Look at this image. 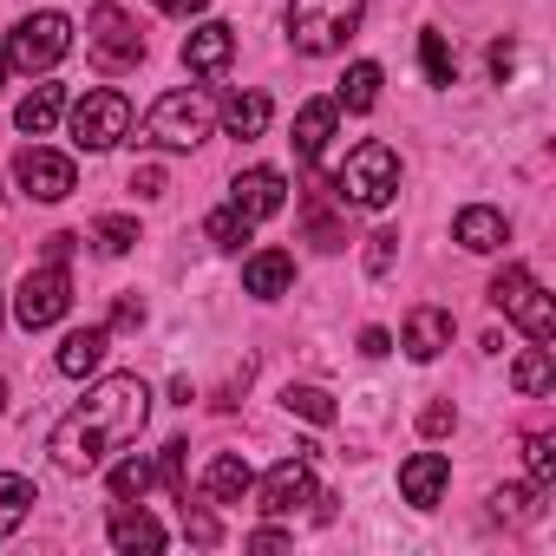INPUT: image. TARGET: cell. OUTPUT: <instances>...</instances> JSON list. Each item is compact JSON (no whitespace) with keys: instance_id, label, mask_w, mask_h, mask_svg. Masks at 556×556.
I'll return each mask as SVG.
<instances>
[{"instance_id":"6da1fadb","label":"cell","mask_w":556,"mask_h":556,"mask_svg":"<svg viewBox=\"0 0 556 556\" xmlns=\"http://www.w3.org/2000/svg\"><path fill=\"white\" fill-rule=\"evenodd\" d=\"M151 419V387L138 374H105L86 406H73L60 426H53V465L60 471H92L105 452L131 445Z\"/></svg>"},{"instance_id":"7a4b0ae2","label":"cell","mask_w":556,"mask_h":556,"mask_svg":"<svg viewBox=\"0 0 556 556\" xmlns=\"http://www.w3.org/2000/svg\"><path fill=\"white\" fill-rule=\"evenodd\" d=\"M334 197H341V203H354V210H387V203L400 197V151H393V144H380V138L354 144V151H348V164L334 170Z\"/></svg>"},{"instance_id":"3957f363","label":"cell","mask_w":556,"mask_h":556,"mask_svg":"<svg viewBox=\"0 0 556 556\" xmlns=\"http://www.w3.org/2000/svg\"><path fill=\"white\" fill-rule=\"evenodd\" d=\"M361 14H367V0H289V40L328 60L361 34Z\"/></svg>"},{"instance_id":"277c9868","label":"cell","mask_w":556,"mask_h":556,"mask_svg":"<svg viewBox=\"0 0 556 556\" xmlns=\"http://www.w3.org/2000/svg\"><path fill=\"white\" fill-rule=\"evenodd\" d=\"M491 308H504L530 341H556V308H549V295L536 289V275L523 268V262H504L497 275H491Z\"/></svg>"},{"instance_id":"5b68a950","label":"cell","mask_w":556,"mask_h":556,"mask_svg":"<svg viewBox=\"0 0 556 556\" xmlns=\"http://www.w3.org/2000/svg\"><path fill=\"white\" fill-rule=\"evenodd\" d=\"M203 131H210V99H203L197 86H170V92L151 105V118H144V138H151V144H170V151L203 144Z\"/></svg>"},{"instance_id":"8992f818","label":"cell","mask_w":556,"mask_h":556,"mask_svg":"<svg viewBox=\"0 0 556 556\" xmlns=\"http://www.w3.org/2000/svg\"><path fill=\"white\" fill-rule=\"evenodd\" d=\"M66 308H73V275H66V262H40V268H27V282H21V295H14L21 328L40 334V328L66 321Z\"/></svg>"},{"instance_id":"52a82bcc","label":"cell","mask_w":556,"mask_h":556,"mask_svg":"<svg viewBox=\"0 0 556 556\" xmlns=\"http://www.w3.org/2000/svg\"><path fill=\"white\" fill-rule=\"evenodd\" d=\"M73 53V21L66 14H27L21 27H14V40H8V60L21 66V73H53L60 60Z\"/></svg>"},{"instance_id":"ba28073f","label":"cell","mask_w":556,"mask_h":556,"mask_svg":"<svg viewBox=\"0 0 556 556\" xmlns=\"http://www.w3.org/2000/svg\"><path fill=\"white\" fill-rule=\"evenodd\" d=\"M125 131H131V99H125V92L92 86V92L73 105V144H79V151H112Z\"/></svg>"},{"instance_id":"9c48e42d","label":"cell","mask_w":556,"mask_h":556,"mask_svg":"<svg viewBox=\"0 0 556 556\" xmlns=\"http://www.w3.org/2000/svg\"><path fill=\"white\" fill-rule=\"evenodd\" d=\"M86 47H92V60L105 66V73H125V66H138L144 60V34H138V21L125 14V8H92V21H86Z\"/></svg>"},{"instance_id":"30bf717a","label":"cell","mask_w":556,"mask_h":556,"mask_svg":"<svg viewBox=\"0 0 556 556\" xmlns=\"http://www.w3.org/2000/svg\"><path fill=\"white\" fill-rule=\"evenodd\" d=\"M14 177H21V190H27L34 203H60V197L79 190L73 157H60V151H47V144H27V151L14 157Z\"/></svg>"},{"instance_id":"8fae6325","label":"cell","mask_w":556,"mask_h":556,"mask_svg":"<svg viewBox=\"0 0 556 556\" xmlns=\"http://www.w3.org/2000/svg\"><path fill=\"white\" fill-rule=\"evenodd\" d=\"M295 504H315V471H308V452L282 458L268 478H262V510L268 517H289Z\"/></svg>"},{"instance_id":"7c38bea8","label":"cell","mask_w":556,"mask_h":556,"mask_svg":"<svg viewBox=\"0 0 556 556\" xmlns=\"http://www.w3.org/2000/svg\"><path fill=\"white\" fill-rule=\"evenodd\" d=\"M445 484H452V458H445V452H413V458L400 465V497H406L413 510H432V504L445 497Z\"/></svg>"},{"instance_id":"4fadbf2b","label":"cell","mask_w":556,"mask_h":556,"mask_svg":"<svg viewBox=\"0 0 556 556\" xmlns=\"http://www.w3.org/2000/svg\"><path fill=\"white\" fill-rule=\"evenodd\" d=\"M229 203H236L242 216H255V223H262V216H282V210H289V177L268 170V164H255V170L236 177V197H229Z\"/></svg>"},{"instance_id":"5bb4252c","label":"cell","mask_w":556,"mask_h":556,"mask_svg":"<svg viewBox=\"0 0 556 556\" xmlns=\"http://www.w3.org/2000/svg\"><path fill=\"white\" fill-rule=\"evenodd\" d=\"M229 60H236V27H223V21H203V27L184 40V66H190L197 79L229 73Z\"/></svg>"},{"instance_id":"9a60e30c","label":"cell","mask_w":556,"mask_h":556,"mask_svg":"<svg viewBox=\"0 0 556 556\" xmlns=\"http://www.w3.org/2000/svg\"><path fill=\"white\" fill-rule=\"evenodd\" d=\"M242 289H249L255 302L289 295V289H295V255H289V249H255V255L242 262Z\"/></svg>"},{"instance_id":"2e32d148","label":"cell","mask_w":556,"mask_h":556,"mask_svg":"<svg viewBox=\"0 0 556 556\" xmlns=\"http://www.w3.org/2000/svg\"><path fill=\"white\" fill-rule=\"evenodd\" d=\"M334 125H341V105L334 99H308L302 112H295V157L302 164H321V151H328V138H334Z\"/></svg>"},{"instance_id":"e0dca14e","label":"cell","mask_w":556,"mask_h":556,"mask_svg":"<svg viewBox=\"0 0 556 556\" xmlns=\"http://www.w3.org/2000/svg\"><path fill=\"white\" fill-rule=\"evenodd\" d=\"M452 236H458L471 255H497V249L510 242V223H504V210H491V203H471V210H458Z\"/></svg>"},{"instance_id":"ac0fdd59","label":"cell","mask_w":556,"mask_h":556,"mask_svg":"<svg viewBox=\"0 0 556 556\" xmlns=\"http://www.w3.org/2000/svg\"><path fill=\"white\" fill-rule=\"evenodd\" d=\"M400 348H406L413 361H439V354L452 348V315H445V308H413Z\"/></svg>"},{"instance_id":"d6986e66","label":"cell","mask_w":556,"mask_h":556,"mask_svg":"<svg viewBox=\"0 0 556 556\" xmlns=\"http://www.w3.org/2000/svg\"><path fill=\"white\" fill-rule=\"evenodd\" d=\"M105 348H112V328H73V334L60 341V354H53V367H60L66 380H86V374H99V361H105Z\"/></svg>"},{"instance_id":"ffe728a7","label":"cell","mask_w":556,"mask_h":556,"mask_svg":"<svg viewBox=\"0 0 556 556\" xmlns=\"http://www.w3.org/2000/svg\"><path fill=\"white\" fill-rule=\"evenodd\" d=\"M203 491H210V504H242V497L255 491L249 458H242V452H216V458H210V471H203Z\"/></svg>"},{"instance_id":"44dd1931","label":"cell","mask_w":556,"mask_h":556,"mask_svg":"<svg viewBox=\"0 0 556 556\" xmlns=\"http://www.w3.org/2000/svg\"><path fill=\"white\" fill-rule=\"evenodd\" d=\"M60 112H66V86H34V92L21 99V112H14V125H21L27 138H47V131L60 125Z\"/></svg>"},{"instance_id":"7402d4cb","label":"cell","mask_w":556,"mask_h":556,"mask_svg":"<svg viewBox=\"0 0 556 556\" xmlns=\"http://www.w3.org/2000/svg\"><path fill=\"white\" fill-rule=\"evenodd\" d=\"M223 131L229 138H262L268 131V92H229L223 99Z\"/></svg>"},{"instance_id":"603a6c76","label":"cell","mask_w":556,"mask_h":556,"mask_svg":"<svg viewBox=\"0 0 556 556\" xmlns=\"http://www.w3.org/2000/svg\"><path fill=\"white\" fill-rule=\"evenodd\" d=\"M112 549H164V530H157V517H144V510H131V504H118L112 510Z\"/></svg>"},{"instance_id":"cb8c5ba5","label":"cell","mask_w":556,"mask_h":556,"mask_svg":"<svg viewBox=\"0 0 556 556\" xmlns=\"http://www.w3.org/2000/svg\"><path fill=\"white\" fill-rule=\"evenodd\" d=\"M40 504V491L21 478V471H0V536H14L27 523V510Z\"/></svg>"},{"instance_id":"d4e9b609","label":"cell","mask_w":556,"mask_h":556,"mask_svg":"<svg viewBox=\"0 0 556 556\" xmlns=\"http://www.w3.org/2000/svg\"><path fill=\"white\" fill-rule=\"evenodd\" d=\"M334 105H341V112H374V105H380V66H374V60L348 66V79H341Z\"/></svg>"},{"instance_id":"484cf974","label":"cell","mask_w":556,"mask_h":556,"mask_svg":"<svg viewBox=\"0 0 556 556\" xmlns=\"http://www.w3.org/2000/svg\"><path fill=\"white\" fill-rule=\"evenodd\" d=\"M510 380H517V393H523V400H543V393L556 387V367H549V348L536 341V348H530V354H523V361L510 367Z\"/></svg>"},{"instance_id":"4316f807","label":"cell","mask_w":556,"mask_h":556,"mask_svg":"<svg viewBox=\"0 0 556 556\" xmlns=\"http://www.w3.org/2000/svg\"><path fill=\"white\" fill-rule=\"evenodd\" d=\"M203 236H210V242H216V249H242V242H249V236H255V216H242V210H236V203H229V210H216V216H210V223H203Z\"/></svg>"},{"instance_id":"83f0119b","label":"cell","mask_w":556,"mask_h":556,"mask_svg":"<svg viewBox=\"0 0 556 556\" xmlns=\"http://www.w3.org/2000/svg\"><path fill=\"white\" fill-rule=\"evenodd\" d=\"M151 478H157V465H151V458H118V465H112V497H118V504H131V497H144V491H151Z\"/></svg>"},{"instance_id":"f1b7e54d","label":"cell","mask_w":556,"mask_h":556,"mask_svg":"<svg viewBox=\"0 0 556 556\" xmlns=\"http://www.w3.org/2000/svg\"><path fill=\"white\" fill-rule=\"evenodd\" d=\"M419 60H426V79H432V86H452V79H458V60H452L445 34H419Z\"/></svg>"},{"instance_id":"f546056e","label":"cell","mask_w":556,"mask_h":556,"mask_svg":"<svg viewBox=\"0 0 556 556\" xmlns=\"http://www.w3.org/2000/svg\"><path fill=\"white\" fill-rule=\"evenodd\" d=\"M282 406H289V413H302L308 426H334V400H328L321 387H289V393H282Z\"/></svg>"},{"instance_id":"4dcf8cb0","label":"cell","mask_w":556,"mask_h":556,"mask_svg":"<svg viewBox=\"0 0 556 556\" xmlns=\"http://www.w3.org/2000/svg\"><path fill=\"white\" fill-rule=\"evenodd\" d=\"M184 458H190V445H184V439H170V445L157 452V478L170 484V497H177V504L190 497V471H184Z\"/></svg>"},{"instance_id":"1f68e13d","label":"cell","mask_w":556,"mask_h":556,"mask_svg":"<svg viewBox=\"0 0 556 556\" xmlns=\"http://www.w3.org/2000/svg\"><path fill=\"white\" fill-rule=\"evenodd\" d=\"M523 458H530V484H536V491H549V484H556V439H549V432H536V439L523 445Z\"/></svg>"},{"instance_id":"d6a6232c","label":"cell","mask_w":556,"mask_h":556,"mask_svg":"<svg viewBox=\"0 0 556 556\" xmlns=\"http://www.w3.org/2000/svg\"><path fill=\"white\" fill-rule=\"evenodd\" d=\"M92 236H99V249H105V255L138 249V223H131V216H99V229H92Z\"/></svg>"},{"instance_id":"836d02e7","label":"cell","mask_w":556,"mask_h":556,"mask_svg":"<svg viewBox=\"0 0 556 556\" xmlns=\"http://www.w3.org/2000/svg\"><path fill=\"white\" fill-rule=\"evenodd\" d=\"M491 510H497V517H510V523H523V517L536 510V491H523V484H510V491H497V497H491Z\"/></svg>"},{"instance_id":"e575fe53","label":"cell","mask_w":556,"mask_h":556,"mask_svg":"<svg viewBox=\"0 0 556 556\" xmlns=\"http://www.w3.org/2000/svg\"><path fill=\"white\" fill-rule=\"evenodd\" d=\"M184 536H190V543H203V549H210V543H216V536H223V530H216V517H210V510H197V504H190V497H184Z\"/></svg>"},{"instance_id":"d590c367","label":"cell","mask_w":556,"mask_h":556,"mask_svg":"<svg viewBox=\"0 0 556 556\" xmlns=\"http://www.w3.org/2000/svg\"><path fill=\"white\" fill-rule=\"evenodd\" d=\"M308 229H315V242H321V249H341V242H348V229H341L321 203H308Z\"/></svg>"},{"instance_id":"8d00e7d4","label":"cell","mask_w":556,"mask_h":556,"mask_svg":"<svg viewBox=\"0 0 556 556\" xmlns=\"http://www.w3.org/2000/svg\"><path fill=\"white\" fill-rule=\"evenodd\" d=\"M393 255H400V236H393V229L367 236V268H374V275H387V268H393Z\"/></svg>"},{"instance_id":"74e56055","label":"cell","mask_w":556,"mask_h":556,"mask_svg":"<svg viewBox=\"0 0 556 556\" xmlns=\"http://www.w3.org/2000/svg\"><path fill=\"white\" fill-rule=\"evenodd\" d=\"M452 426H458V413H452V400H432V406L419 413V432H426V439H445Z\"/></svg>"},{"instance_id":"f35d334b","label":"cell","mask_w":556,"mask_h":556,"mask_svg":"<svg viewBox=\"0 0 556 556\" xmlns=\"http://www.w3.org/2000/svg\"><path fill=\"white\" fill-rule=\"evenodd\" d=\"M144 321V302L138 295H118V308H112V328H138Z\"/></svg>"},{"instance_id":"ab89813d","label":"cell","mask_w":556,"mask_h":556,"mask_svg":"<svg viewBox=\"0 0 556 556\" xmlns=\"http://www.w3.org/2000/svg\"><path fill=\"white\" fill-rule=\"evenodd\" d=\"M131 190H138V197H157V190H164V170H157V164L131 170Z\"/></svg>"},{"instance_id":"60d3db41","label":"cell","mask_w":556,"mask_h":556,"mask_svg":"<svg viewBox=\"0 0 556 556\" xmlns=\"http://www.w3.org/2000/svg\"><path fill=\"white\" fill-rule=\"evenodd\" d=\"M151 8H157V14H177V21H190V14H203V8H210V0H151Z\"/></svg>"},{"instance_id":"b9f144b4","label":"cell","mask_w":556,"mask_h":556,"mask_svg":"<svg viewBox=\"0 0 556 556\" xmlns=\"http://www.w3.org/2000/svg\"><path fill=\"white\" fill-rule=\"evenodd\" d=\"M73 249H79V236H73V229H60V236H47V262H66Z\"/></svg>"},{"instance_id":"7bdbcfd3","label":"cell","mask_w":556,"mask_h":556,"mask_svg":"<svg viewBox=\"0 0 556 556\" xmlns=\"http://www.w3.org/2000/svg\"><path fill=\"white\" fill-rule=\"evenodd\" d=\"M387 348H393V334H387V328H367V334H361V354H367V361H380Z\"/></svg>"},{"instance_id":"ee69618b","label":"cell","mask_w":556,"mask_h":556,"mask_svg":"<svg viewBox=\"0 0 556 556\" xmlns=\"http://www.w3.org/2000/svg\"><path fill=\"white\" fill-rule=\"evenodd\" d=\"M510 66H517V53H510V47H504V40H497V47H491V73H497V79H504V73H510Z\"/></svg>"},{"instance_id":"f6af8a7d","label":"cell","mask_w":556,"mask_h":556,"mask_svg":"<svg viewBox=\"0 0 556 556\" xmlns=\"http://www.w3.org/2000/svg\"><path fill=\"white\" fill-rule=\"evenodd\" d=\"M8 66H14V60H8V47H0V79H8Z\"/></svg>"},{"instance_id":"bcb514c9","label":"cell","mask_w":556,"mask_h":556,"mask_svg":"<svg viewBox=\"0 0 556 556\" xmlns=\"http://www.w3.org/2000/svg\"><path fill=\"white\" fill-rule=\"evenodd\" d=\"M0 406H8V380H0Z\"/></svg>"}]
</instances>
